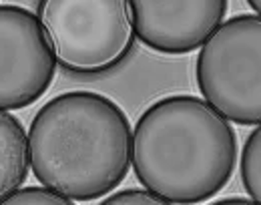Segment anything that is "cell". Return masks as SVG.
<instances>
[{"instance_id": "cell-8", "label": "cell", "mask_w": 261, "mask_h": 205, "mask_svg": "<svg viewBox=\"0 0 261 205\" xmlns=\"http://www.w3.org/2000/svg\"><path fill=\"white\" fill-rule=\"evenodd\" d=\"M241 183L251 199L261 205V125L245 139L241 155Z\"/></svg>"}, {"instance_id": "cell-1", "label": "cell", "mask_w": 261, "mask_h": 205, "mask_svg": "<svg viewBox=\"0 0 261 205\" xmlns=\"http://www.w3.org/2000/svg\"><path fill=\"white\" fill-rule=\"evenodd\" d=\"M34 177L70 201L115 191L133 161L125 111L93 91L63 93L42 105L29 131Z\"/></svg>"}, {"instance_id": "cell-6", "label": "cell", "mask_w": 261, "mask_h": 205, "mask_svg": "<svg viewBox=\"0 0 261 205\" xmlns=\"http://www.w3.org/2000/svg\"><path fill=\"white\" fill-rule=\"evenodd\" d=\"M225 0H135V36L155 53L185 55L203 46L227 14Z\"/></svg>"}, {"instance_id": "cell-10", "label": "cell", "mask_w": 261, "mask_h": 205, "mask_svg": "<svg viewBox=\"0 0 261 205\" xmlns=\"http://www.w3.org/2000/svg\"><path fill=\"white\" fill-rule=\"evenodd\" d=\"M98 205H173L165 201L163 197L147 191V189H125V191H117L111 197H107L105 201Z\"/></svg>"}, {"instance_id": "cell-11", "label": "cell", "mask_w": 261, "mask_h": 205, "mask_svg": "<svg viewBox=\"0 0 261 205\" xmlns=\"http://www.w3.org/2000/svg\"><path fill=\"white\" fill-rule=\"evenodd\" d=\"M211 205H259V203H255L253 199H243V197H227V199L215 201V203Z\"/></svg>"}, {"instance_id": "cell-4", "label": "cell", "mask_w": 261, "mask_h": 205, "mask_svg": "<svg viewBox=\"0 0 261 205\" xmlns=\"http://www.w3.org/2000/svg\"><path fill=\"white\" fill-rule=\"evenodd\" d=\"M195 79L205 102L237 125H261V16L223 22L201 46Z\"/></svg>"}, {"instance_id": "cell-2", "label": "cell", "mask_w": 261, "mask_h": 205, "mask_svg": "<svg viewBox=\"0 0 261 205\" xmlns=\"http://www.w3.org/2000/svg\"><path fill=\"white\" fill-rule=\"evenodd\" d=\"M237 137L225 117L193 95L153 102L133 133V169L147 191L175 205L203 203L229 183Z\"/></svg>"}, {"instance_id": "cell-3", "label": "cell", "mask_w": 261, "mask_h": 205, "mask_svg": "<svg viewBox=\"0 0 261 205\" xmlns=\"http://www.w3.org/2000/svg\"><path fill=\"white\" fill-rule=\"evenodd\" d=\"M36 16L53 42L57 65L76 76H100L119 68L135 48L127 0H46Z\"/></svg>"}, {"instance_id": "cell-7", "label": "cell", "mask_w": 261, "mask_h": 205, "mask_svg": "<svg viewBox=\"0 0 261 205\" xmlns=\"http://www.w3.org/2000/svg\"><path fill=\"white\" fill-rule=\"evenodd\" d=\"M31 169L29 135L22 123L8 111L0 109V201L16 193Z\"/></svg>"}, {"instance_id": "cell-5", "label": "cell", "mask_w": 261, "mask_h": 205, "mask_svg": "<svg viewBox=\"0 0 261 205\" xmlns=\"http://www.w3.org/2000/svg\"><path fill=\"white\" fill-rule=\"evenodd\" d=\"M57 57L40 18L16 4H0V109L18 111L53 85Z\"/></svg>"}, {"instance_id": "cell-9", "label": "cell", "mask_w": 261, "mask_h": 205, "mask_svg": "<svg viewBox=\"0 0 261 205\" xmlns=\"http://www.w3.org/2000/svg\"><path fill=\"white\" fill-rule=\"evenodd\" d=\"M0 205H74L48 187H24L6 197Z\"/></svg>"}, {"instance_id": "cell-12", "label": "cell", "mask_w": 261, "mask_h": 205, "mask_svg": "<svg viewBox=\"0 0 261 205\" xmlns=\"http://www.w3.org/2000/svg\"><path fill=\"white\" fill-rule=\"evenodd\" d=\"M247 4H249V6H251L255 12H257V16H261V0H249Z\"/></svg>"}]
</instances>
